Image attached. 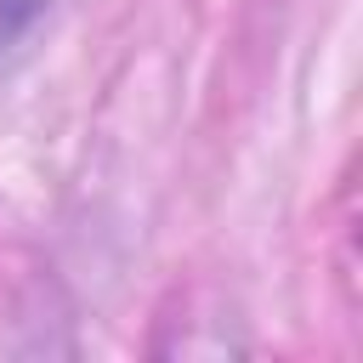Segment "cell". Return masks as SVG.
Returning <instances> with one entry per match:
<instances>
[{
	"instance_id": "cell-1",
	"label": "cell",
	"mask_w": 363,
	"mask_h": 363,
	"mask_svg": "<svg viewBox=\"0 0 363 363\" xmlns=\"http://www.w3.org/2000/svg\"><path fill=\"white\" fill-rule=\"evenodd\" d=\"M57 11H62V0H0V57L23 51Z\"/></svg>"
}]
</instances>
